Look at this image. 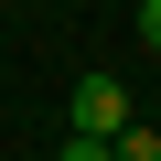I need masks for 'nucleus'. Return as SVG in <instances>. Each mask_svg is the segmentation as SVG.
Wrapping results in <instances>:
<instances>
[{"label":"nucleus","mask_w":161,"mask_h":161,"mask_svg":"<svg viewBox=\"0 0 161 161\" xmlns=\"http://www.w3.org/2000/svg\"><path fill=\"white\" fill-rule=\"evenodd\" d=\"M64 161H97L118 129H129V86H118V75H75V97H64Z\"/></svg>","instance_id":"obj_1"},{"label":"nucleus","mask_w":161,"mask_h":161,"mask_svg":"<svg viewBox=\"0 0 161 161\" xmlns=\"http://www.w3.org/2000/svg\"><path fill=\"white\" fill-rule=\"evenodd\" d=\"M140 43H150V54H161V0H140Z\"/></svg>","instance_id":"obj_2"},{"label":"nucleus","mask_w":161,"mask_h":161,"mask_svg":"<svg viewBox=\"0 0 161 161\" xmlns=\"http://www.w3.org/2000/svg\"><path fill=\"white\" fill-rule=\"evenodd\" d=\"M22 11H32V0H22Z\"/></svg>","instance_id":"obj_3"}]
</instances>
